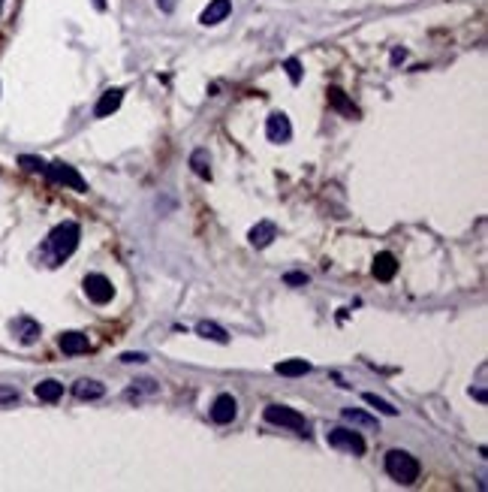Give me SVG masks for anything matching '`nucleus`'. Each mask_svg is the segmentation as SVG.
Returning <instances> with one entry per match:
<instances>
[{"mask_svg":"<svg viewBox=\"0 0 488 492\" xmlns=\"http://www.w3.org/2000/svg\"><path fill=\"white\" fill-rule=\"evenodd\" d=\"M265 420L274 423V426H286V429H295V432L304 435V429H308V423L295 408H286V405H269L265 408Z\"/></svg>","mask_w":488,"mask_h":492,"instance_id":"nucleus-3","label":"nucleus"},{"mask_svg":"<svg viewBox=\"0 0 488 492\" xmlns=\"http://www.w3.org/2000/svg\"><path fill=\"white\" fill-rule=\"evenodd\" d=\"M60 351L66 353V357H75V353H85L88 351V336H82V332H64V336H60Z\"/></svg>","mask_w":488,"mask_h":492,"instance_id":"nucleus-13","label":"nucleus"},{"mask_svg":"<svg viewBox=\"0 0 488 492\" xmlns=\"http://www.w3.org/2000/svg\"><path fill=\"white\" fill-rule=\"evenodd\" d=\"M284 67H286L289 79H293V85H299V82H302V64H299V60H295V58H289Z\"/></svg>","mask_w":488,"mask_h":492,"instance_id":"nucleus-23","label":"nucleus"},{"mask_svg":"<svg viewBox=\"0 0 488 492\" xmlns=\"http://www.w3.org/2000/svg\"><path fill=\"white\" fill-rule=\"evenodd\" d=\"M85 293L90 302L106 305V302H112V296H115V287H112V281L106 275H100V272H90V275H85Z\"/></svg>","mask_w":488,"mask_h":492,"instance_id":"nucleus-5","label":"nucleus"},{"mask_svg":"<svg viewBox=\"0 0 488 492\" xmlns=\"http://www.w3.org/2000/svg\"><path fill=\"white\" fill-rule=\"evenodd\" d=\"M329 103H332L338 112H344L347 118H356V115H359V109H356V106L347 100V94H344L341 88H329Z\"/></svg>","mask_w":488,"mask_h":492,"instance_id":"nucleus-18","label":"nucleus"},{"mask_svg":"<svg viewBox=\"0 0 488 492\" xmlns=\"http://www.w3.org/2000/svg\"><path fill=\"white\" fill-rule=\"evenodd\" d=\"M235 414H239V402L230 396V393H223V396L215 399V405H211V420L217 423V426H226V423L235 420Z\"/></svg>","mask_w":488,"mask_h":492,"instance_id":"nucleus-7","label":"nucleus"},{"mask_svg":"<svg viewBox=\"0 0 488 492\" xmlns=\"http://www.w3.org/2000/svg\"><path fill=\"white\" fill-rule=\"evenodd\" d=\"M395 272H398V260H395V254L383 251V254L374 257V278H377V281H392Z\"/></svg>","mask_w":488,"mask_h":492,"instance_id":"nucleus-11","label":"nucleus"},{"mask_svg":"<svg viewBox=\"0 0 488 492\" xmlns=\"http://www.w3.org/2000/svg\"><path fill=\"white\" fill-rule=\"evenodd\" d=\"M230 12H232V3H230V0H211V3L202 10L199 21H202L205 27H211V25H220V21L230 19Z\"/></svg>","mask_w":488,"mask_h":492,"instance_id":"nucleus-9","label":"nucleus"},{"mask_svg":"<svg viewBox=\"0 0 488 492\" xmlns=\"http://www.w3.org/2000/svg\"><path fill=\"white\" fill-rule=\"evenodd\" d=\"M36 399L40 402H58L60 396H64V384H58V381H42V384H36Z\"/></svg>","mask_w":488,"mask_h":492,"instance_id":"nucleus-19","label":"nucleus"},{"mask_svg":"<svg viewBox=\"0 0 488 492\" xmlns=\"http://www.w3.org/2000/svg\"><path fill=\"white\" fill-rule=\"evenodd\" d=\"M404 58H407V51H404V49H395V51H392V64H401Z\"/></svg>","mask_w":488,"mask_h":492,"instance_id":"nucleus-29","label":"nucleus"},{"mask_svg":"<svg viewBox=\"0 0 488 492\" xmlns=\"http://www.w3.org/2000/svg\"><path fill=\"white\" fill-rule=\"evenodd\" d=\"M326 441H329L334 450H347V453H356V456L365 453V438L359 432H350V429H332V432L326 435Z\"/></svg>","mask_w":488,"mask_h":492,"instance_id":"nucleus-6","label":"nucleus"},{"mask_svg":"<svg viewBox=\"0 0 488 492\" xmlns=\"http://www.w3.org/2000/svg\"><path fill=\"white\" fill-rule=\"evenodd\" d=\"M247 239H250V245H254V248L271 245V242L278 239V224H271V221H259L254 230L247 233Z\"/></svg>","mask_w":488,"mask_h":492,"instance_id":"nucleus-12","label":"nucleus"},{"mask_svg":"<svg viewBox=\"0 0 488 492\" xmlns=\"http://www.w3.org/2000/svg\"><path fill=\"white\" fill-rule=\"evenodd\" d=\"M265 136H269L271 142H289V136H293V124H289V118L284 112H271L269 121H265Z\"/></svg>","mask_w":488,"mask_h":492,"instance_id":"nucleus-8","label":"nucleus"},{"mask_svg":"<svg viewBox=\"0 0 488 492\" xmlns=\"http://www.w3.org/2000/svg\"><path fill=\"white\" fill-rule=\"evenodd\" d=\"M196 332H199L202 338H208V342H217V344L230 342V332H226L223 327H217V323H211V320H202L199 327H196Z\"/></svg>","mask_w":488,"mask_h":492,"instance_id":"nucleus-16","label":"nucleus"},{"mask_svg":"<svg viewBox=\"0 0 488 492\" xmlns=\"http://www.w3.org/2000/svg\"><path fill=\"white\" fill-rule=\"evenodd\" d=\"M365 402H368L371 408H377V411H383L386 417H395V414H398V408H392V405L386 402V399H377L374 393H365Z\"/></svg>","mask_w":488,"mask_h":492,"instance_id":"nucleus-21","label":"nucleus"},{"mask_svg":"<svg viewBox=\"0 0 488 492\" xmlns=\"http://www.w3.org/2000/svg\"><path fill=\"white\" fill-rule=\"evenodd\" d=\"M190 166H193V172L199 178H211V157L205 148H196L193 154H190Z\"/></svg>","mask_w":488,"mask_h":492,"instance_id":"nucleus-20","label":"nucleus"},{"mask_svg":"<svg viewBox=\"0 0 488 492\" xmlns=\"http://www.w3.org/2000/svg\"><path fill=\"white\" fill-rule=\"evenodd\" d=\"M274 372L284 375V377H302V375L310 372V362H304V360H286V362H278V366H274Z\"/></svg>","mask_w":488,"mask_h":492,"instance_id":"nucleus-17","label":"nucleus"},{"mask_svg":"<svg viewBox=\"0 0 488 492\" xmlns=\"http://www.w3.org/2000/svg\"><path fill=\"white\" fill-rule=\"evenodd\" d=\"M284 281L286 284H308V275H304V272H289Z\"/></svg>","mask_w":488,"mask_h":492,"instance_id":"nucleus-25","label":"nucleus"},{"mask_svg":"<svg viewBox=\"0 0 488 492\" xmlns=\"http://www.w3.org/2000/svg\"><path fill=\"white\" fill-rule=\"evenodd\" d=\"M121 100H124V91H121V88H109V91H106V94L100 97L97 109H94V112H97V118H109L112 112H115L118 106H121Z\"/></svg>","mask_w":488,"mask_h":492,"instance_id":"nucleus-14","label":"nucleus"},{"mask_svg":"<svg viewBox=\"0 0 488 492\" xmlns=\"http://www.w3.org/2000/svg\"><path fill=\"white\" fill-rule=\"evenodd\" d=\"M19 163L25 166V169H30V172H45V163L40 161V157H27V154H25Z\"/></svg>","mask_w":488,"mask_h":492,"instance_id":"nucleus-24","label":"nucleus"},{"mask_svg":"<svg viewBox=\"0 0 488 492\" xmlns=\"http://www.w3.org/2000/svg\"><path fill=\"white\" fill-rule=\"evenodd\" d=\"M386 474L398 483H416V478H419L416 456H410V453H404V450H389L386 453Z\"/></svg>","mask_w":488,"mask_h":492,"instance_id":"nucleus-2","label":"nucleus"},{"mask_svg":"<svg viewBox=\"0 0 488 492\" xmlns=\"http://www.w3.org/2000/svg\"><path fill=\"white\" fill-rule=\"evenodd\" d=\"M344 420L356 423V426H368V429L377 426V420H374V417H368V414H362V411H353V408H347V411H344Z\"/></svg>","mask_w":488,"mask_h":492,"instance_id":"nucleus-22","label":"nucleus"},{"mask_svg":"<svg viewBox=\"0 0 488 492\" xmlns=\"http://www.w3.org/2000/svg\"><path fill=\"white\" fill-rule=\"evenodd\" d=\"M45 176H49L51 181H58V185L73 187V191H79V194H85V191H88L85 178H82L70 163H60V161H58V163H45Z\"/></svg>","mask_w":488,"mask_h":492,"instance_id":"nucleus-4","label":"nucleus"},{"mask_svg":"<svg viewBox=\"0 0 488 492\" xmlns=\"http://www.w3.org/2000/svg\"><path fill=\"white\" fill-rule=\"evenodd\" d=\"M75 399H82V402H94V399H103L106 396V387L97 381H75Z\"/></svg>","mask_w":488,"mask_h":492,"instance_id":"nucleus-15","label":"nucleus"},{"mask_svg":"<svg viewBox=\"0 0 488 492\" xmlns=\"http://www.w3.org/2000/svg\"><path fill=\"white\" fill-rule=\"evenodd\" d=\"M10 329L15 332V338H19L21 344H34L36 338H40V323L30 320V317H15L10 323Z\"/></svg>","mask_w":488,"mask_h":492,"instance_id":"nucleus-10","label":"nucleus"},{"mask_svg":"<svg viewBox=\"0 0 488 492\" xmlns=\"http://www.w3.org/2000/svg\"><path fill=\"white\" fill-rule=\"evenodd\" d=\"M79 239H82V230H79V224H73V221H64V224H58L55 230H51L49 251H51V257H55V266L60 260H66V257L79 248Z\"/></svg>","mask_w":488,"mask_h":492,"instance_id":"nucleus-1","label":"nucleus"},{"mask_svg":"<svg viewBox=\"0 0 488 492\" xmlns=\"http://www.w3.org/2000/svg\"><path fill=\"white\" fill-rule=\"evenodd\" d=\"M15 399H19V393L12 387H0V402H15Z\"/></svg>","mask_w":488,"mask_h":492,"instance_id":"nucleus-26","label":"nucleus"},{"mask_svg":"<svg viewBox=\"0 0 488 492\" xmlns=\"http://www.w3.org/2000/svg\"><path fill=\"white\" fill-rule=\"evenodd\" d=\"M121 360H124V362H145L148 357H145V353H124Z\"/></svg>","mask_w":488,"mask_h":492,"instance_id":"nucleus-27","label":"nucleus"},{"mask_svg":"<svg viewBox=\"0 0 488 492\" xmlns=\"http://www.w3.org/2000/svg\"><path fill=\"white\" fill-rule=\"evenodd\" d=\"M157 6H160L163 12H172V10H175V0H157Z\"/></svg>","mask_w":488,"mask_h":492,"instance_id":"nucleus-28","label":"nucleus"},{"mask_svg":"<svg viewBox=\"0 0 488 492\" xmlns=\"http://www.w3.org/2000/svg\"><path fill=\"white\" fill-rule=\"evenodd\" d=\"M0 6H3V0H0Z\"/></svg>","mask_w":488,"mask_h":492,"instance_id":"nucleus-30","label":"nucleus"}]
</instances>
